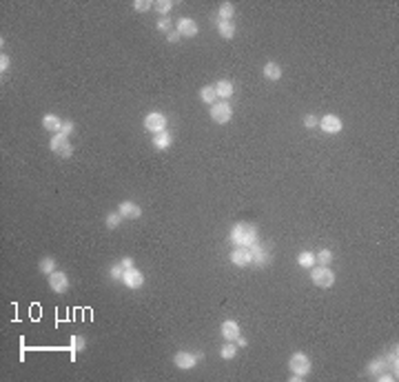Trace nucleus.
<instances>
[{"label": "nucleus", "instance_id": "obj_1", "mask_svg": "<svg viewBox=\"0 0 399 382\" xmlns=\"http://www.w3.org/2000/svg\"><path fill=\"white\" fill-rule=\"evenodd\" d=\"M231 242L237 247H251L257 242V227L251 222H237L231 229Z\"/></svg>", "mask_w": 399, "mask_h": 382}, {"label": "nucleus", "instance_id": "obj_2", "mask_svg": "<svg viewBox=\"0 0 399 382\" xmlns=\"http://www.w3.org/2000/svg\"><path fill=\"white\" fill-rule=\"evenodd\" d=\"M397 367H399L397 349H393V351H388L386 356L370 360V364H368V373H370L373 378H377L379 373H384V371H390V373H395V376H397Z\"/></svg>", "mask_w": 399, "mask_h": 382}, {"label": "nucleus", "instance_id": "obj_3", "mask_svg": "<svg viewBox=\"0 0 399 382\" xmlns=\"http://www.w3.org/2000/svg\"><path fill=\"white\" fill-rule=\"evenodd\" d=\"M310 280H313V285L319 286V289H328V286L335 285V273L330 267L315 265V267H310Z\"/></svg>", "mask_w": 399, "mask_h": 382}, {"label": "nucleus", "instance_id": "obj_4", "mask_svg": "<svg viewBox=\"0 0 399 382\" xmlns=\"http://www.w3.org/2000/svg\"><path fill=\"white\" fill-rule=\"evenodd\" d=\"M49 149L54 151L58 158H62V160H69V158L73 156V145H71L69 138L62 136V134H54V138L49 140Z\"/></svg>", "mask_w": 399, "mask_h": 382}, {"label": "nucleus", "instance_id": "obj_5", "mask_svg": "<svg viewBox=\"0 0 399 382\" xmlns=\"http://www.w3.org/2000/svg\"><path fill=\"white\" fill-rule=\"evenodd\" d=\"M289 371L295 373V376H302L306 378L310 373V358L306 356V353H293L289 360Z\"/></svg>", "mask_w": 399, "mask_h": 382}, {"label": "nucleus", "instance_id": "obj_6", "mask_svg": "<svg viewBox=\"0 0 399 382\" xmlns=\"http://www.w3.org/2000/svg\"><path fill=\"white\" fill-rule=\"evenodd\" d=\"M231 118H233V107L229 102H215V105H211V120L213 122L226 125Z\"/></svg>", "mask_w": 399, "mask_h": 382}, {"label": "nucleus", "instance_id": "obj_7", "mask_svg": "<svg viewBox=\"0 0 399 382\" xmlns=\"http://www.w3.org/2000/svg\"><path fill=\"white\" fill-rule=\"evenodd\" d=\"M251 249V256H253V267H266L271 262V249L266 245H259V242H255V245L249 247Z\"/></svg>", "mask_w": 399, "mask_h": 382}, {"label": "nucleus", "instance_id": "obj_8", "mask_svg": "<svg viewBox=\"0 0 399 382\" xmlns=\"http://www.w3.org/2000/svg\"><path fill=\"white\" fill-rule=\"evenodd\" d=\"M49 289L54 293H67L69 291V278H67V273L65 271H58L55 269L54 273H49Z\"/></svg>", "mask_w": 399, "mask_h": 382}, {"label": "nucleus", "instance_id": "obj_9", "mask_svg": "<svg viewBox=\"0 0 399 382\" xmlns=\"http://www.w3.org/2000/svg\"><path fill=\"white\" fill-rule=\"evenodd\" d=\"M145 127H146V131H151V134L166 131V118H164V114H160V111H151V114H146Z\"/></svg>", "mask_w": 399, "mask_h": 382}, {"label": "nucleus", "instance_id": "obj_10", "mask_svg": "<svg viewBox=\"0 0 399 382\" xmlns=\"http://www.w3.org/2000/svg\"><path fill=\"white\" fill-rule=\"evenodd\" d=\"M231 262L239 269H244V267H251L253 265V256H251V249L249 247H235L233 251H231Z\"/></svg>", "mask_w": 399, "mask_h": 382}, {"label": "nucleus", "instance_id": "obj_11", "mask_svg": "<svg viewBox=\"0 0 399 382\" xmlns=\"http://www.w3.org/2000/svg\"><path fill=\"white\" fill-rule=\"evenodd\" d=\"M198 353H189V351H178L173 356V364L178 369H182V371H191V369L198 364Z\"/></svg>", "mask_w": 399, "mask_h": 382}, {"label": "nucleus", "instance_id": "obj_12", "mask_svg": "<svg viewBox=\"0 0 399 382\" xmlns=\"http://www.w3.org/2000/svg\"><path fill=\"white\" fill-rule=\"evenodd\" d=\"M122 285L129 286V289H140V286L145 285V273L140 271V269H135V267H131V269H125V276H122Z\"/></svg>", "mask_w": 399, "mask_h": 382}, {"label": "nucleus", "instance_id": "obj_13", "mask_svg": "<svg viewBox=\"0 0 399 382\" xmlns=\"http://www.w3.org/2000/svg\"><path fill=\"white\" fill-rule=\"evenodd\" d=\"M319 127H322V131H326V134H339V131L344 129V122H342L339 116L328 114V116L319 118Z\"/></svg>", "mask_w": 399, "mask_h": 382}, {"label": "nucleus", "instance_id": "obj_14", "mask_svg": "<svg viewBox=\"0 0 399 382\" xmlns=\"http://www.w3.org/2000/svg\"><path fill=\"white\" fill-rule=\"evenodd\" d=\"M118 213L125 218V220H138V218L142 216V209H140L135 202L125 200V202H120L118 205Z\"/></svg>", "mask_w": 399, "mask_h": 382}, {"label": "nucleus", "instance_id": "obj_15", "mask_svg": "<svg viewBox=\"0 0 399 382\" xmlns=\"http://www.w3.org/2000/svg\"><path fill=\"white\" fill-rule=\"evenodd\" d=\"M178 31L182 38H193V36H198V22L193 20V18H180L178 22Z\"/></svg>", "mask_w": 399, "mask_h": 382}, {"label": "nucleus", "instance_id": "obj_16", "mask_svg": "<svg viewBox=\"0 0 399 382\" xmlns=\"http://www.w3.org/2000/svg\"><path fill=\"white\" fill-rule=\"evenodd\" d=\"M219 333H222V338L229 342H235L239 336V325L235 320H224L222 322V327H219Z\"/></svg>", "mask_w": 399, "mask_h": 382}, {"label": "nucleus", "instance_id": "obj_17", "mask_svg": "<svg viewBox=\"0 0 399 382\" xmlns=\"http://www.w3.org/2000/svg\"><path fill=\"white\" fill-rule=\"evenodd\" d=\"M173 145V136H171L169 131H160V134H155L153 136V147L160 151H164L169 149V147Z\"/></svg>", "mask_w": 399, "mask_h": 382}, {"label": "nucleus", "instance_id": "obj_18", "mask_svg": "<svg viewBox=\"0 0 399 382\" xmlns=\"http://www.w3.org/2000/svg\"><path fill=\"white\" fill-rule=\"evenodd\" d=\"M218 34L224 38V40H231V38H235V34H237V29H235V22L233 20H219L218 22Z\"/></svg>", "mask_w": 399, "mask_h": 382}, {"label": "nucleus", "instance_id": "obj_19", "mask_svg": "<svg viewBox=\"0 0 399 382\" xmlns=\"http://www.w3.org/2000/svg\"><path fill=\"white\" fill-rule=\"evenodd\" d=\"M42 127L51 134H60V127H62V120H60L55 114H45L42 116Z\"/></svg>", "mask_w": 399, "mask_h": 382}, {"label": "nucleus", "instance_id": "obj_20", "mask_svg": "<svg viewBox=\"0 0 399 382\" xmlns=\"http://www.w3.org/2000/svg\"><path fill=\"white\" fill-rule=\"evenodd\" d=\"M262 74H264L266 80H279L282 78V67L277 65V62H266L264 69H262Z\"/></svg>", "mask_w": 399, "mask_h": 382}, {"label": "nucleus", "instance_id": "obj_21", "mask_svg": "<svg viewBox=\"0 0 399 382\" xmlns=\"http://www.w3.org/2000/svg\"><path fill=\"white\" fill-rule=\"evenodd\" d=\"M215 91H218V98H231L235 91L233 82L231 80H218L215 82Z\"/></svg>", "mask_w": 399, "mask_h": 382}, {"label": "nucleus", "instance_id": "obj_22", "mask_svg": "<svg viewBox=\"0 0 399 382\" xmlns=\"http://www.w3.org/2000/svg\"><path fill=\"white\" fill-rule=\"evenodd\" d=\"M200 98H202V102H206V105H215V102H218V91H215V85L202 87Z\"/></svg>", "mask_w": 399, "mask_h": 382}, {"label": "nucleus", "instance_id": "obj_23", "mask_svg": "<svg viewBox=\"0 0 399 382\" xmlns=\"http://www.w3.org/2000/svg\"><path fill=\"white\" fill-rule=\"evenodd\" d=\"M38 269H40V271H42V273H45V276H49V273H54L55 269H58V265H55V258H54V256H45V258H42V260L38 262Z\"/></svg>", "mask_w": 399, "mask_h": 382}, {"label": "nucleus", "instance_id": "obj_24", "mask_svg": "<svg viewBox=\"0 0 399 382\" xmlns=\"http://www.w3.org/2000/svg\"><path fill=\"white\" fill-rule=\"evenodd\" d=\"M297 265L302 267V269H310V267H315V253L313 251H302L297 256Z\"/></svg>", "mask_w": 399, "mask_h": 382}, {"label": "nucleus", "instance_id": "obj_25", "mask_svg": "<svg viewBox=\"0 0 399 382\" xmlns=\"http://www.w3.org/2000/svg\"><path fill=\"white\" fill-rule=\"evenodd\" d=\"M218 16H219V20H231V18L235 16L233 2H222V5H219V9H218Z\"/></svg>", "mask_w": 399, "mask_h": 382}, {"label": "nucleus", "instance_id": "obj_26", "mask_svg": "<svg viewBox=\"0 0 399 382\" xmlns=\"http://www.w3.org/2000/svg\"><path fill=\"white\" fill-rule=\"evenodd\" d=\"M219 356L224 358V360H233V358L237 356V344H235V342H229V340H226V344L219 349Z\"/></svg>", "mask_w": 399, "mask_h": 382}, {"label": "nucleus", "instance_id": "obj_27", "mask_svg": "<svg viewBox=\"0 0 399 382\" xmlns=\"http://www.w3.org/2000/svg\"><path fill=\"white\" fill-rule=\"evenodd\" d=\"M69 344H71V351H73V356H75V353L85 351V347H87V340H85V338H82V336H71Z\"/></svg>", "mask_w": 399, "mask_h": 382}, {"label": "nucleus", "instance_id": "obj_28", "mask_svg": "<svg viewBox=\"0 0 399 382\" xmlns=\"http://www.w3.org/2000/svg\"><path fill=\"white\" fill-rule=\"evenodd\" d=\"M315 262H319V265L328 267L330 262H333V251H330V249H322L319 253H315Z\"/></svg>", "mask_w": 399, "mask_h": 382}, {"label": "nucleus", "instance_id": "obj_29", "mask_svg": "<svg viewBox=\"0 0 399 382\" xmlns=\"http://www.w3.org/2000/svg\"><path fill=\"white\" fill-rule=\"evenodd\" d=\"M122 220H125V218L120 216L118 211L107 213V218H105V222H107V227H109V229H118V227H120V222H122Z\"/></svg>", "mask_w": 399, "mask_h": 382}, {"label": "nucleus", "instance_id": "obj_30", "mask_svg": "<svg viewBox=\"0 0 399 382\" xmlns=\"http://www.w3.org/2000/svg\"><path fill=\"white\" fill-rule=\"evenodd\" d=\"M153 7L158 9V14H169L173 9V2L171 0H158V2H153Z\"/></svg>", "mask_w": 399, "mask_h": 382}, {"label": "nucleus", "instance_id": "obj_31", "mask_svg": "<svg viewBox=\"0 0 399 382\" xmlns=\"http://www.w3.org/2000/svg\"><path fill=\"white\" fill-rule=\"evenodd\" d=\"M73 131H75V122L73 120H62V127H60V134H62V136L69 138Z\"/></svg>", "mask_w": 399, "mask_h": 382}, {"label": "nucleus", "instance_id": "obj_32", "mask_svg": "<svg viewBox=\"0 0 399 382\" xmlns=\"http://www.w3.org/2000/svg\"><path fill=\"white\" fill-rule=\"evenodd\" d=\"M109 276L113 278V280H122V276H125V267H122V265H113L109 269Z\"/></svg>", "mask_w": 399, "mask_h": 382}, {"label": "nucleus", "instance_id": "obj_33", "mask_svg": "<svg viewBox=\"0 0 399 382\" xmlns=\"http://www.w3.org/2000/svg\"><path fill=\"white\" fill-rule=\"evenodd\" d=\"M133 7H135L138 11H149L151 7H153V2H149V0H135Z\"/></svg>", "mask_w": 399, "mask_h": 382}, {"label": "nucleus", "instance_id": "obj_34", "mask_svg": "<svg viewBox=\"0 0 399 382\" xmlns=\"http://www.w3.org/2000/svg\"><path fill=\"white\" fill-rule=\"evenodd\" d=\"M0 71H2V74H5V71H9V56H7L5 51L0 54Z\"/></svg>", "mask_w": 399, "mask_h": 382}, {"label": "nucleus", "instance_id": "obj_35", "mask_svg": "<svg viewBox=\"0 0 399 382\" xmlns=\"http://www.w3.org/2000/svg\"><path fill=\"white\" fill-rule=\"evenodd\" d=\"M158 29H160V31H171V20L166 18V16L158 20Z\"/></svg>", "mask_w": 399, "mask_h": 382}, {"label": "nucleus", "instance_id": "obj_36", "mask_svg": "<svg viewBox=\"0 0 399 382\" xmlns=\"http://www.w3.org/2000/svg\"><path fill=\"white\" fill-rule=\"evenodd\" d=\"M304 127H308V129H313V127H319V118H315V116H304Z\"/></svg>", "mask_w": 399, "mask_h": 382}, {"label": "nucleus", "instance_id": "obj_37", "mask_svg": "<svg viewBox=\"0 0 399 382\" xmlns=\"http://www.w3.org/2000/svg\"><path fill=\"white\" fill-rule=\"evenodd\" d=\"M180 38H182V36H180V31H169V34H166V40H169V42H178Z\"/></svg>", "mask_w": 399, "mask_h": 382}, {"label": "nucleus", "instance_id": "obj_38", "mask_svg": "<svg viewBox=\"0 0 399 382\" xmlns=\"http://www.w3.org/2000/svg\"><path fill=\"white\" fill-rule=\"evenodd\" d=\"M120 265L125 267V269H131V267H133V258H122V260H120Z\"/></svg>", "mask_w": 399, "mask_h": 382}, {"label": "nucleus", "instance_id": "obj_39", "mask_svg": "<svg viewBox=\"0 0 399 382\" xmlns=\"http://www.w3.org/2000/svg\"><path fill=\"white\" fill-rule=\"evenodd\" d=\"M235 342H237V347H246V344H249V340H246V338H242V336H237V340H235Z\"/></svg>", "mask_w": 399, "mask_h": 382}, {"label": "nucleus", "instance_id": "obj_40", "mask_svg": "<svg viewBox=\"0 0 399 382\" xmlns=\"http://www.w3.org/2000/svg\"><path fill=\"white\" fill-rule=\"evenodd\" d=\"M290 380H293V382H299V380H304V378H302V376H295V373H293V376H290Z\"/></svg>", "mask_w": 399, "mask_h": 382}]
</instances>
